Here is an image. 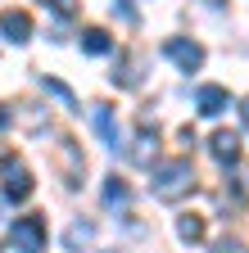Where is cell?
Returning <instances> with one entry per match:
<instances>
[{
  "instance_id": "6da1fadb",
  "label": "cell",
  "mask_w": 249,
  "mask_h": 253,
  "mask_svg": "<svg viewBox=\"0 0 249 253\" xmlns=\"http://www.w3.org/2000/svg\"><path fill=\"white\" fill-rule=\"evenodd\" d=\"M154 199H163V204H177L186 199L195 190V168H191V158H168V163H154Z\"/></svg>"
},
{
  "instance_id": "7a4b0ae2",
  "label": "cell",
  "mask_w": 249,
  "mask_h": 253,
  "mask_svg": "<svg viewBox=\"0 0 249 253\" xmlns=\"http://www.w3.org/2000/svg\"><path fill=\"white\" fill-rule=\"evenodd\" d=\"M0 185H5V199L9 204H27L32 199V190H37V181H32V172H27V163L23 158H5V163H0Z\"/></svg>"
},
{
  "instance_id": "3957f363",
  "label": "cell",
  "mask_w": 249,
  "mask_h": 253,
  "mask_svg": "<svg viewBox=\"0 0 249 253\" xmlns=\"http://www.w3.org/2000/svg\"><path fill=\"white\" fill-rule=\"evenodd\" d=\"M14 253H46V217H18L9 226Z\"/></svg>"
},
{
  "instance_id": "277c9868",
  "label": "cell",
  "mask_w": 249,
  "mask_h": 253,
  "mask_svg": "<svg viewBox=\"0 0 249 253\" xmlns=\"http://www.w3.org/2000/svg\"><path fill=\"white\" fill-rule=\"evenodd\" d=\"M54 168H59V176H64V185H82L86 158H82V145L73 136H59V145H54Z\"/></svg>"
},
{
  "instance_id": "5b68a950",
  "label": "cell",
  "mask_w": 249,
  "mask_h": 253,
  "mask_svg": "<svg viewBox=\"0 0 249 253\" xmlns=\"http://www.w3.org/2000/svg\"><path fill=\"white\" fill-rule=\"evenodd\" d=\"M163 54L177 63L181 73H199V68H204V45L191 41V37H168V41H163Z\"/></svg>"
},
{
  "instance_id": "8992f818",
  "label": "cell",
  "mask_w": 249,
  "mask_h": 253,
  "mask_svg": "<svg viewBox=\"0 0 249 253\" xmlns=\"http://www.w3.org/2000/svg\"><path fill=\"white\" fill-rule=\"evenodd\" d=\"M127 158H132L136 168H154V158H159V126H154L149 118H141V131H136Z\"/></svg>"
},
{
  "instance_id": "52a82bcc",
  "label": "cell",
  "mask_w": 249,
  "mask_h": 253,
  "mask_svg": "<svg viewBox=\"0 0 249 253\" xmlns=\"http://www.w3.org/2000/svg\"><path fill=\"white\" fill-rule=\"evenodd\" d=\"M195 109H199L204 118L227 113V109H231V90H227V86H199V90H195Z\"/></svg>"
},
{
  "instance_id": "ba28073f",
  "label": "cell",
  "mask_w": 249,
  "mask_h": 253,
  "mask_svg": "<svg viewBox=\"0 0 249 253\" xmlns=\"http://www.w3.org/2000/svg\"><path fill=\"white\" fill-rule=\"evenodd\" d=\"M208 154H213L222 168H236V163H240V136H236V131H213V136H208Z\"/></svg>"
},
{
  "instance_id": "9c48e42d",
  "label": "cell",
  "mask_w": 249,
  "mask_h": 253,
  "mask_svg": "<svg viewBox=\"0 0 249 253\" xmlns=\"http://www.w3.org/2000/svg\"><path fill=\"white\" fill-rule=\"evenodd\" d=\"M0 37L14 41V45L32 41V18H27L23 9H5V14H0Z\"/></svg>"
},
{
  "instance_id": "30bf717a",
  "label": "cell",
  "mask_w": 249,
  "mask_h": 253,
  "mask_svg": "<svg viewBox=\"0 0 249 253\" xmlns=\"http://www.w3.org/2000/svg\"><path fill=\"white\" fill-rule=\"evenodd\" d=\"M91 122H96V131H100V140L109 145V149H118L122 140H118V126H113V109L109 104H91Z\"/></svg>"
},
{
  "instance_id": "8fae6325",
  "label": "cell",
  "mask_w": 249,
  "mask_h": 253,
  "mask_svg": "<svg viewBox=\"0 0 249 253\" xmlns=\"http://www.w3.org/2000/svg\"><path fill=\"white\" fill-rule=\"evenodd\" d=\"M113 86H122V90H136V86H141V59H136V54L118 59V68H113Z\"/></svg>"
},
{
  "instance_id": "7c38bea8",
  "label": "cell",
  "mask_w": 249,
  "mask_h": 253,
  "mask_svg": "<svg viewBox=\"0 0 249 253\" xmlns=\"http://www.w3.org/2000/svg\"><path fill=\"white\" fill-rule=\"evenodd\" d=\"M177 240H186V244H199V240H204V217H195V212L177 217Z\"/></svg>"
},
{
  "instance_id": "4fadbf2b",
  "label": "cell",
  "mask_w": 249,
  "mask_h": 253,
  "mask_svg": "<svg viewBox=\"0 0 249 253\" xmlns=\"http://www.w3.org/2000/svg\"><path fill=\"white\" fill-rule=\"evenodd\" d=\"M82 50H86V54H109L113 41H109L104 27H86V32H82Z\"/></svg>"
},
{
  "instance_id": "5bb4252c",
  "label": "cell",
  "mask_w": 249,
  "mask_h": 253,
  "mask_svg": "<svg viewBox=\"0 0 249 253\" xmlns=\"http://www.w3.org/2000/svg\"><path fill=\"white\" fill-rule=\"evenodd\" d=\"M91 240H96V226H91V221H73V226L64 231V244L77 253V249H86Z\"/></svg>"
},
{
  "instance_id": "9a60e30c",
  "label": "cell",
  "mask_w": 249,
  "mask_h": 253,
  "mask_svg": "<svg viewBox=\"0 0 249 253\" xmlns=\"http://www.w3.org/2000/svg\"><path fill=\"white\" fill-rule=\"evenodd\" d=\"M127 199H132V185L122 181V176H109V181H104V204H109V208H122Z\"/></svg>"
},
{
  "instance_id": "2e32d148",
  "label": "cell",
  "mask_w": 249,
  "mask_h": 253,
  "mask_svg": "<svg viewBox=\"0 0 249 253\" xmlns=\"http://www.w3.org/2000/svg\"><path fill=\"white\" fill-rule=\"evenodd\" d=\"M41 90H50V95H54V100L64 104V109H77V95H73L64 82H54V77H41Z\"/></svg>"
},
{
  "instance_id": "e0dca14e",
  "label": "cell",
  "mask_w": 249,
  "mask_h": 253,
  "mask_svg": "<svg viewBox=\"0 0 249 253\" xmlns=\"http://www.w3.org/2000/svg\"><path fill=\"white\" fill-rule=\"evenodd\" d=\"M18 122L27 126V131H41V126H46V113H37V104H23V113H18Z\"/></svg>"
},
{
  "instance_id": "ac0fdd59",
  "label": "cell",
  "mask_w": 249,
  "mask_h": 253,
  "mask_svg": "<svg viewBox=\"0 0 249 253\" xmlns=\"http://www.w3.org/2000/svg\"><path fill=\"white\" fill-rule=\"evenodd\" d=\"M50 9H54L59 18H73V14H77V0H50Z\"/></svg>"
},
{
  "instance_id": "d6986e66",
  "label": "cell",
  "mask_w": 249,
  "mask_h": 253,
  "mask_svg": "<svg viewBox=\"0 0 249 253\" xmlns=\"http://www.w3.org/2000/svg\"><path fill=\"white\" fill-rule=\"evenodd\" d=\"M213 253H240V244H236V240H217Z\"/></svg>"
},
{
  "instance_id": "ffe728a7",
  "label": "cell",
  "mask_w": 249,
  "mask_h": 253,
  "mask_svg": "<svg viewBox=\"0 0 249 253\" xmlns=\"http://www.w3.org/2000/svg\"><path fill=\"white\" fill-rule=\"evenodd\" d=\"M240 122H245V131H249V100H240Z\"/></svg>"
},
{
  "instance_id": "44dd1931",
  "label": "cell",
  "mask_w": 249,
  "mask_h": 253,
  "mask_svg": "<svg viewBox=\"0 0 249 253\" xmlns=\"http://www.w3.org/2000/svg\"><path fill=\"white\" fill-rule=\"evenodd\" d=\"M9 118H14V113H9L5 104H0V126H9Z\"/></svg>"
},
{
  "instance_id": "7402d4cb",
  "label": "cell",
  "mask_w": 249,
  "mask_h": 253,
  "mask_svg": "<svg viewBox=\"0 0 249 253\" xmlns=\"http://www.w3.org/2000/svg\"><path fill=\"white\" fill-rule=\"evenodd\" d=\"M204 5H227V0H204Z\"/></svg>"
},
{
  "instance_id": "603a6c76",
  "label": "cell",
  "mask_w": 249,
  "mask_h": 253,
  "mask_svg": "<svg viewBox=\"0 0 249 253\" xmlns=\"http://www.w3.org/2000/svg\"><path fill=\"white\" fill-rule=\"evenodd\" d=\"M104 253H118V249H104Z\"/></svg>"
},
{
  "instance_id": "cb8c5ba5",
  "label": "cell",
  "mask_w": 249,
  "mask_h": 253,
  "mask_svg": "<svg viewBox=\"0 0 249 253\" xmlns=\"http://www.w3.org/2000/svg\"><path fill=\"white\" fill-rule=\"evenodd\" d=\"M46 5H50V0H46Z\"/></svg>"
}]
</instances>
